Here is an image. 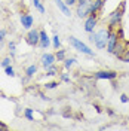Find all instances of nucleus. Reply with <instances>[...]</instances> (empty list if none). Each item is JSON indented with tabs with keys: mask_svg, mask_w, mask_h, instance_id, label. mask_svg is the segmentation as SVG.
I'll use <instances>...</instances> for the list:
<instances>
[{
	"mask_svg": "<svg viewBox=\"0 0 129 131\" xmlns=\"http://www.w3.org/2000/svg\"><path fill=\"white\" fill-rule=\"evenodd\" d=\"M64 2H65V5H67L68 8H71V6H76V5H77L79 0H64Z\"/></svg>",
	"mask_w": 129,
	"mask_h": 131,
	"instance_id": "b1692460",
	"label": "nucleus"
},
{
	"mask_svg": "<svg viewBox=\"0 0 129 131\" xmlns=\"http://www.w3.org/2000/svg\"><path fill=\"white\" fill-rule=\"evenodd\" d=\"M8 49H9V55L12 58H15V55H16V43L14 40H10L8 43Z\"/></svg>",
	"mask_w": 129,
	"mask_h": 131,
	"instance_id": "dca6fc26",
	"label": "nucleus"
},
{
	"mask_svg": "<svg viewBox=\"0 0 129 131\" xmlns=\"http://www.w3.org/2000/svg\"><path fill=\"white\" fill-rule=\"evenodd\" d=\"M125 63H129V46L126 48V52H125V55H123V58H122Z\"/></svg>",
	"mask_w": 129,
	"mask_h": 131,
	"instance_id": "a878e982",
	"label": "nucleus"
},
{
	"mask_svg": "<svg viewBox=\"0 0 129 131\" xmlns=\"http://www.w3.org/2000/svg\"><path fill=\"white\" fill-rule=\"evenodd\" d=\"M68 43H70V45H71L77 52L85 54V55H88V57H95L94 51L89 48L85 42H82L80 39H77V37H74V36H70V37H68Z\"/></svg>",
	"mask_w": 129,
	"mask_h": 131,
	"instance_id": "7ed1b4c3",
	"label": "nucleus"
},
{
	"mask_svg": "<svg viewBox=\"0 0 129 131\" xmlns=\"http://www.w3.org/2000/svg\"><path fill=\"white\" fill-rule=\"evenodd\" d=\"M108 33H110L108 27H101V28H98V30L89 34V42H92L98 49H105L107 48V40H108Z\"/></svg>",
	"mask_w": 129,
	"mask_h": 131,
	"instance_id": "f257e3e1",
	"label": "nucleus"
},
{
	"mask_svg": "<svg viewBox=\"0 0 129 131\" xmlns=\"http://www.w3.org/2000/svg\"><path fill=\"white\" fill-rule=\"evenodd\" d=\"M3 45H5V39L0 37V51H2V48H3Z\"/></svg>",
	"mask_w": 129,
	"mask_h": 131,
	"instance_id": "cd10ccee",
	"label": "nucleus"
},
{
	"mask_svg": "<svg viewBox=\"0 0 129 131\" xmlns=\"http://www.w3.org/2000/svg\"><path fill=\"white\" fill-rule=\"evenodd\" d=\"M37 70H39V67H37V64H30L25 67V76L28 78V79H31V78H34L36 76V73H37Z\"/></svg>",
	"mask_w": 129,
	"mask_h": 131,
	"instance_id": "f8f14e48",
	"label": "nucleus"
},
{
	"mask_svg": "<svg viewBox=\"0 0 129 131\" xmlns=\"http://www.w3.org/2000/svg\"><path fill=\"white\" fill-rule=\"evenodd\" d=\"M117 76H119V73L114 70H98L94 73L95 79H104V81H114Z\"/></svg>",
	"mask_w": 129,
	"mask_h": 131,
	"instance_id": "0eeeda50",
	"label": "nucleus"
},
{
	"mask_svg": "<svg viewBox=\"0 0 129 131\" xmlns=\"http://www.w3.org/2000/svg\"><path fill=\"white\" fill-rule=\"evenodd\" d=\"M105 2H107V0H105Z\"/></svg>",
	"mask_w": 129,
	"mask_h": 131,
	"instance_id": "2f4dec72",
	"label": "nucleus"
},
{
	"mask_svg": "<svg viewBox=\"0 0 129 131\" xmlns=\"http://www.w3.org/2000/svg\"><path fill=\"white\" fill-rule=\"evenodd\" d=\"M33 5H34V8L37 9L40 14H46V9H45V6L42 5L40 0H33Z\"/></svg>",
	"mask_w": 129,
	"mask_h": 131,
	"instance_id": "a211bd4d",
	"label": "nucleus"
},
{
	"mask_svg": "<svg viewBox=\"0 0 129 131\" xmlns=\"http://www.w3.org/2000/svg\"><path fill=\"white\" fill-rule=\"evenodd\" d=\"M58 85H59L58 81H50V82H46V83L43 85V88H45V90H55V88H58Z\"/></svg>",
	"mask_w": 129,
	"mask_h": 131,
	"instance_id": "6ab92c4d",
	"label": "nucleus"
},
{
	"mask_svg": "<svg viewBox=\"0 0 129 131\" xmlns=\"http://www.w3.org/2000/svg\"><path fill=\"white\" fill-rule=\"evenodd\" d=\"M86 2H89V0H79L77 5H83V3H86ZM77 5H76V6H77Z\"/></svg>",
	"mask_w": 129,
	"mask_h": 131,
	"instance_id": "c85d7f7f",
	"label": "nucleus"
},
{
	"mask_svg": "<svg viewBox=\"0 0 129 131\" xmlns=\"http://www.w3.org/2000/svg\"><path fill=\"white\" fill-rule=\"evenodd\" d=\"M105 112H107V115H108V116H116V112H114L111 107H107V109H105Z\"/></svg>",
	"mask_w": 129,
	"mask_h": 131,
	"instance_id": "bb28decb",
	"label": "nucleus"
},
{
	"mask_svg": "<svg viewBox=\"0 0 129 131\" xmlns=\"http://www.w3.org/2000/svg\"><path fill=\"white\" fill-rule=\"evenodd\" d=\"M5 74H6V76H9V78H15L16 73H15L14 66L10 64V66H8V67H5Z\"/></svg>",
	"mask_w": 129,
	"mask_h": 131,
	"instance_id": "aec40b11",
	"label": "nucleus"
},
{
	"mask_svg": "<svg viewBox=\"0 0 129 131\" xmlns=\"http://www.w3.org/2000/svg\"><path fill=\"white\" fill-rule=\"evenodd\" d=\"M76 63H77L76 58H65L64 61H62V66H64L65 70H70L73 66H76Z\"/></svg>",
	"mask_w": 129,
	"mask_h": 131,
	"instance_id": "2eb2a0df",
	"label": "nucleus"
},
{
	"mask_svg": "<svg viewBox=\"0 0 129 131\" xmlns=\"http://www.w3.org/2000/svg\"><path fill=\"white\" fill-rule=\"evenodd\" d=\"M39 40H40V30L37 28H30L28 33L25 34V42L27 45H30L31 48L39 46Z\"/></svg>",
	"mask_w": 129,
	"mask_h": 131,
	"instance_id": "423d86ee",
	"label": "nucleus"
},
{
	"mask_svg": "<svg viewBox=\"0 0 129 131\" xmlns=\"http://www.w3.org/2000/svg\"><path fill=\"white\" fill-rule=\"evenodd\" d=\"M0 128H6V125H5V124H2V122H0Z\"/></svg>",
	"mask_w": 129,
	"mask_h": 131,
	"instance_id": "c756f323",
	"label": "nucleus"
},
{
	"mask_svg": "<svg viewBox=\"0 0 129 131\" xmlns=\"http://www.w3.org/2000/svg\"><path fill=\"white\" fill-rule=\"evenodd\" d=\"M123 14H125V2H122V5L116 10H113L111 14H108V16H107V27L108 28L119 27L122 23V18H123Z\"/></svg>",
	"mask_w": 129,
	"mask_h": 131,
	"instance_id": "f03ea898",
	"label": "nucleus"
},
{
	"mask_svg": "<svg viewBox=\"0 0 129 131\" xmlns=\"http://www.w3.org/2000/svg\"><path fill=\"white\" fill-rule=\"evenodd\" d=\"M12 60H14V58L10 57V55H9V57H5L3 60H2V61H0V66L5 69V67H8V66L12 64Z\"/></svg>",
	"mask_w": 129,
	"mask_h": 131,
	"instance_id": "4be33fe9",
	"label": "nucleus"
},
{
	"mask_svg": "<svg viewBox=\"0 0 129 131\" xmlns=\"http://www.w3.org/2000/svg\"><path fill=\"white\" fill-rule=\"evenodd\" d=\"M45 72H46V76H49V78H54V76L59 74V67H58L57 63H55V64H52L50 67H48Z\"/></svg>",
	"mask_w": 129,
	"mask_h": 131,
	"instance_id": "ddd939ff",
	"label": "nucleus"
},
{
	"mask_svg": "<svg viewBox=\"0 0 129 131\" xmlns=\"http://www.w3.org/2000/svg\"><path fill=\"white\" fill-rule=\"evenodd\" d=\"M9 2H12V0H9Z\"/></svg>",
	"mask_w": 129,
	"mask_h": 131,
	"instance_id": "7c9ffc66",
	"label": "nucleus"
},
{
	"mask_svg": "<svg viewBox=\"0 0 129 131\" xmlns=\"http://www.w3.org/2000/svg\"><path fill=\"white\" fill-rule=\"evenodd\" d=\"M39 30H40V40H39V48L46 51V49L50 46V43H52V42H50V37L48 36V33H46V30H45V28H39Z\"/></svg>",
	"mask_w": 129,
	"mask_h": 131,
	"instance_id": "1a4fd4ad",
	"label": "nucleus"
},
{
	"mask_svg": "<svg viewBox=\"0 0 129 131\" xmlns=\"http://www.w3.org/2000/svg\"><path fill=\"white\" fill-rule=\"evenodd\" d=\"M57 63V57H55V54H52V52H43L40 57V66L46 70L48 67H50L52 64H55Z\"/></svg>",
	"mask_w": 129,
	"mask_h": 131,
	"instance_id": "6e6552de",
	"label": "nucleus"
},
{
	"mask_svg": "<svg viewBox=\"0 0 129 131\" xmlns=\"http://www.w3.org/2000/svg\"><path fill=\"white\" fill-rule=\"evenodd\" d=\"M120 101L123 103V104H126V103H129V97L126 95V94H122L120 95Z\"/></svg>",
	"mask_w": 129,
	"mask_h": 131,
	"instance_id": "393cba45",
	"label": "nucleus"
},
{
	"mask_svg": "<svg viewBox=\"0 0 129 131\" xmlns=\"http://www.w3.org/2000/svg\"><path fill=\"white\" fill-rule=\"evenodd\" d=\"M59 79H61V82H67V83L71 81V79H70V74L67 73V72H62V73H59Z\"/></svg>",
	"mask_w": 129,
	"mask_h": 131,
	"instance_id": "5701e85b",
	"label": "nucleus"
},
{
	"mask_svg": "<svg viewBox=\"0 0 129 131\" xmlns=\"http://www.w3.org/2000/svg\"><path fill=\"white\" fill-rule=\"evenodd\" d=\"M54 2H55V5L58 6V9H59V10H61V12H62L65 16H71V15H73L71 10H70V8L65 5L64 0H54Z\"/></svg>",
	"mask_w": 129,
	"mask_h": 131,
	"instance_id": "9b49d317",
	"label": "nucleus"
},
{
	"mask_svg": "<svg viewBox=\"0 0 129 131\" xmlns=\"http://www.w3.org/2000/svg\"><path fill=\"white\" fill-rule=\"evenodd\" d=\"M52 46H54V49L61 48V39H59V34H58V33H55L54 37H52Z\"/></svg>",
	"mask_w": 129,
	"mask_h": 131,
	"instance_id": "f3484780",
	"label": "nucleus"
},
{
	"mask_svg": "<svg viewBox=\"0 0 129 131\" xmlns=\"http://www.w3.org/2000/svg\"><path fill=\"white\" fill-rule=\"evenodd\" d=\"M98 23H99V14H91L89 16L85 18V24H83V30L91 34V33L95 31Z\"/></svg>",
	"mask_w": 129,
	"mask_h": 131,
	"instance_id": "20e7f679",
	"label": "nucleus"
},
{
	"mask_svg": "<svg viewBox=\"0 0 129 131\" xmlns=\"http://www.w3.org/2000/svg\"><path fill=\"white\" fill-rule=\"evenodd\" d=\"M119 40H120V37H119L117 31H116V28H110V33H108V40H107V48H105V51H107L108 54H114V51H116V46H117Z\"/></svg>",
	"mask_w": 129,
	"mask_h": 131,
	"instance_id": "39448f33",
	"label": "nucleus"
},
{
	"mask_svg": "<svg viewBox=\"0 0 129 131\" xmlns=\"http://www.w3.org/2000/svg\"><path fill=\"white\" fill-rule=\"evenodd\" d=\"M24 116L27 121H34V116H33V109H30V107H27V109H24Z\"/></svg>",
	"mask_w": 129,
	"mask_h": 131,
	"instance_id": "412c9836",
	"label": "nucleus"
},
{
	"mask_svg": "<svg viewBox=\"0 0 129 131\" xmlns=\"http://www.w3.org/2000/svg\"><path fill=\"white\" fill-rule=\"evenodd\" d=\"M19 21H21V25L24 27L25 30H30V28H33V25H34V18L30 14H21Z\"/></svg>",
	"mask_w": 129,
	"mask_h": 131,
	"instance_id": "9d476101",
	"label": "nucleus"
},
{
	"mask_svg": "<svg viewBox=\"0 0 129 131\" xmlns=\"http://www.w3.org/2000/svg\"><path fill=\"white\" fill-rule=\"evenodd\" d=\"M55 57H57V63H62L65 58H67V49L59 48L55 51Z\"/></svg>",
	"mask_w": 129,
	"mask_h": 131,
	"instance_id": "4468645a",
	"label": "nucleus"
}]
</instances>
